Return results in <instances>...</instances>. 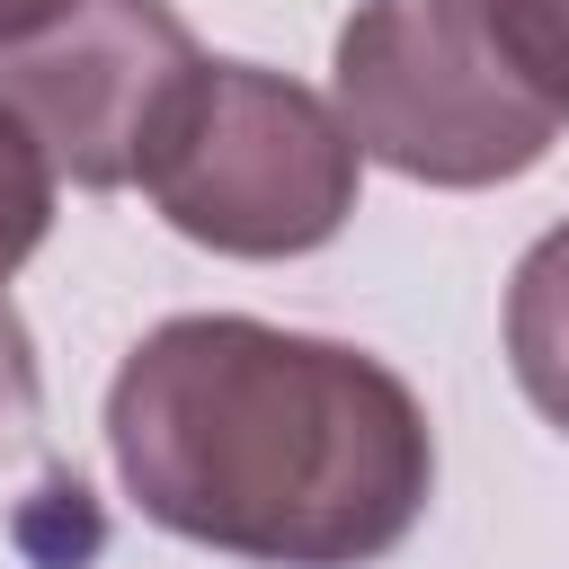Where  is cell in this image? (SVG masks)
<instances>
[{"mask_svg": "<svg viewBox=\"0 0 569 569\" xmlns=\"http://www.w3.org/2000/svg\"><path fill=\"white\" fill-rule=\"evenodd\" d=\"M107 453L160 533L258 569H365L436 498V427L382 356L240 311L160 320L116 365Z\"/></svg>", "mask_w": 569, "mask_h": 569, "instance_id": "1", "label": "cell"}, {"mask_svg": "<svg viewBox=\"0 0 569 569\" xmlns=\"http://www.w3.org/2000/svg\"><path fill=\"white\" fill-rule=\"evenodd\" d=\"M507 365H516L525 400L569 436V222L542 231L516 258V284H507Z\"/></svg>", "mask_w": 569, "mask_h": 569, "instance_id": "5", "label": "cell"}, {"mask_svg": "<svg viewBox=\"0 0 569 569\" xmlns=\"http://www.w3.org/2000/svg\"><path fill=\"white\" fill-rule=\"evenodd\" d=\"M356 142L329 98L258 62H196L142 178L160 222L213 258H302L356 213Z\"/></svg>", "mask_w": 569, "mask_h": 569, "instance_id": "2", "label": "cell"}, {"mask_svg": "<svg viewBox=\"0 0 569 569\" xmlns=\"http://www.w3.org/2000/svg\"><path fill=\"white\" fill-rule=\"evenodd\" d=\"M196 62L204 53L169 0H71L53 27L0 44V107L36 133L53 178L116 196L142 178V151Z\"/></svg>", "mask_w": 569, "mask_h": 569, "instance_id": "4", "label": "cell"}, {"mask_svg": "<svg viewBox=\"0 0 569 569\" xmlns=\"http://www.w3.org/2000/svg\"><path fill=\"white\" fill-rule=\"evenodd\" d=\"M53 160L36 151V133L0 107V284L44 249V231H53Z\"/></svg>", "mask_w": 569, "mask_h": 569, "instance_id": "6", "label": "cell"}, {"mask_svg": "<svg viewBox=\"0 0 569 569\" xmlns=\"http://www.w3.org/2000/svg\"><path fill=\"white\" fill-rule=\"evenodd\" d=\"M338 124L418 187L525 178L569 124L507 53L489 0H365L338 27Z\"/></svg>", "mask_w": 569, "mask_h": 569, "instance_id": "3", "label": "cell"}, {"mask_svg": "<svg viewBox=\"0 0 569 569\" xmlns=\"http://www.w3.org/2000/svg\"><path fill=\"white\" fill-rule=\"evenodd\" d=\"M489 18L507 36L516 71L569 116V0H489Z\"/></svg>", "mask_w": 569, "mask_h": 569, "instance_id": "7", "label": "cell"}, {"mask_svg": "<svg viewBox=\"0 0 569 569\" xmlns=\"http://www.w3.org/2000/svg\"><path fill=\"white\" fill-rule=\"evenodd\" d=\"M71 0H0V44H18V36H36V27H53Z\"/></svg>", "mask_w": 569, "mask_h": 569, "instance_id": "9", "label": "cell"}, {"mask_svg": "<svg viewBox=\"0 0 569 569\" xmlns=\"http://www.w3.org/2000/svg\"><path fill=\"white\" fill-rule=\"evenodd\" d=\"M36 409H44V382H36V347H27V320L0 302V462L36 436Z\"/></svg>", "mask_w": 569, "mask_h": 569, "instance_id": "8", "label": "cell"}]
</instances>
